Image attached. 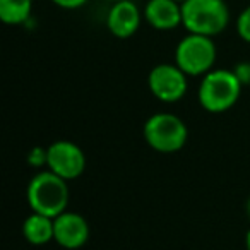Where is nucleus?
Returning <instances> with one entry per match:
<instances>
[{"instance_id": "nucleus-12", "label": "nucleus", "mask_w": 250, "mask_h": 250, "mask_svg": "<svg viewBox=\"0 0 250 250\" xmlns=\"http://www.w3.org/2000/svg\"><path fill=\"white\" fill-rule=\"evenodd\" d=\"M33 0H0V19L5 24H22L29 19Z\"/></svg>"}, {"instance_id": "nucleus-20", "label": "nucleus", "mask_w": 250, "mask_h": 250, "mask_svg": "<svg viewBox=\"0 0 250 250\" xmlns=\"http://www.w3.org/2000/svg\"><path fill=\"white\" fill-rule=\"evenodd\" d=\"M177 2H180V4H184V2H185V0H177Z\"/></svg>"}, {"instance_id": "nucleus-7", "label": "nucleus", "mask_w": 250, "mask_h": 250, "mask_svg": "<svg viewBox=\"0 0 250 250\" xmlns=\"http://www.w3.org/2000/svg\"><path fill=\"white\" fill-rule=\"evenodd\" d=\"M48 160L46 167L50 171L62 177L63 180H74L81 177L86 168V156L84 151L70 141H57L46 147Z\"/></svg>"}, {"instance_id": "nucleus-11", "label": "nucleus", "mask_w": 250, "mask_h": 250, "mask_svg": "<svg viewBox=\"0 0 250 250\" xmlns=\"http://www.w3.org/2000/svg\"><path fill=\"white\" fill-rule=\"evenodd\" d=\"M22 235L33 245H45L55 238V228H53V218L40 212H33L28 216L22 225Z\"/></svg>"}, {"instance_id": "nucleus-1", "label": "nucleus", "mask_w": 250, "mask_h": 250, "mask_svg": "<svg viewBox=\"0 0 250 250\" xmlns=\"http://www.w3.org/2000/svg\"><path fill=\"white\" fill-rule=\"evenodd\" d=\"M69 185L67 180L53 171H40L28 185V202L33 212L57 218L67 211L69 206Z\"/></svg>"}, {"instance_id": "nucleus-3", "label": "nucleus", "mask_w": 250, "mask_h": 250, "mask_svg": "<svg viewBox=\"0 0 250 250\" xmlns=\"http://www.w3.org/2000/svg\"><path fill=\"white\" fill-rule=\"evenodd\" d=\"M242 87V83L233 70H211L201 81L197 93L199 103L211 113H221L229 110L238 101Z\"/></svg>"}, {"instance_id": "nucleus-13", "label": "nucleus", "mask_w": 250, "mask_h": 250, "mask_svg": "<svg viewBox=\"0 0 250 250\" xmlns=\"http://www.w3.org/2000/svg\"><path fill=\"white\" fill-rule=\"evenodd\" d=\"M236 33L243 42L250 43V5L243 9L236 18Z\"/></svg>"}, {"instance_id": "nucleus-14", "label": "nucleus", "mask_w": 250, "mask_h": 250, "mask_svg": "<svg viewBox=\"0 0 250 250\" xmlns=\"http://www.w3.org/2000/svg\"><path fill=\"white\" fill-rule=\"evenodd\" d=\"M46 160H48V151L40 146L33 147L28 154V163L35 168H40V167H43V165H46Z\"/></svg>"}, {"instance_id": "nucleus-17", "label": "nucleus", "mask_w": 250, "mask_h": 250, "mask_svg": "<svg viewBox=\"0 0 250 250\" xmlns=\"http://www.w3.org/2000/svg\"><path fill=\"white\" fill-rule=\"evenodd\" d=\"M245 243H247V250H250V229L247 231V236H245Z\"/></svg>"}, {"instance_id": "nucleus-2", "label": "nucleus", "mask_w": 250, "mask_h": 250, "mask_svg": "<svg viewBox=\"0 0 250 250\" xmlns=\"http://www.w3.org/2000/svg\"><path fill=\"white\" fill-rule=\"evenodd\" d=\"M229 24V9L225 0H185L182 4V26L188 33L212 36Z\"/></svg>"}, {"instance_id": "nucleus-9", "label": "nucleus", "mask_w": 250, "mask_h": 250, "mask_svg": "<svg viewBox=\"0 0 250 250\" xmlns=\"http://www.w3.org/2000/svg\"><path fill=\"white\" fill-rule=\"evenodd\" d=\"M106 26L113 36L120 40L130 38L141 26V11L132 0L113 2L106 18Z\"/></svg>"}, {"instance_id": "nucleus-18", "label": "nucleus", "mask_w": 250, "mask_h": 250, "mask_svg": "<svg viewBox=\"0 0 250 250\" xmlns=\"http://www.w3.org/2000/svg\"><path fill=\"white\" fill-rule=\"evenodd\" d=\"M247 214H249V218H250V197H249V201H247Z\"/></svg>"}, {"instance_id": "nucleus-8", "label": "nucleus", "mask_w": 250, "mask_h": 250, "mask_svg": "<svg viewBox=\"0 0 250 250\" xmlns=\"http://www.w3.org/2000/svg\"><path fill=\"white\" fill-rule=\"evenodd\" d=\"M55 228V242L60 247L69 250H76L83 247L89 238V226L87 221L77 212L63 211L57 218H53Z\"/></svg>"}, {"instance_id": "nucleus-10", "label": "nucleus", "mask_w": 250, "mask_h": 250, "mask_svg": "<svg viewBox=\"0 0 250 250\" xmlns=\"http://www.w3.org/2000/svg\"><path fill=\"white\" fill-rule=\"evenodd\" d=\"M144 18L154 29L171 31L182 24V4L177 0H149Z\"/></svg>"}, {"instance_id": "nucleus-16", "label": "nucleus", "mask_w": 250, "mask_h": 250, "mask_svg": "<svg viewBox=\"0 0 250 250\" xmlns=\"http://www.w3.org/2000/svg\"><path fill=\"white\" fill-rule=\"evenodd\" d=\"M52 2L62 9H79L86 4L87 0H52Z\"/></svg>"}, {"instance_id": "nucleus-5", "label": "nucleus", "mask_w": 250, "mask_h": 250, "mask_svg": "<svg viewBox=\"0 0 250 250\" xmlns=\"http://www.w3.org/2000/svg\"><path fill=\"white\" fill-rule=\"evenodd\" d=\"M216 62V45L212 38L188 33L175 50V63L187 76H206Z\"/></svg>"}, {"instance_id": "nucleus-6", "label": "nucleus", "mask_w": 250, "mask_h": 250, "mask_svg": "<svg viewBox=\"0 0 250 250\" xmlns=\"http://www.w3.org/2000/svg\"><path fill=\"white\" fill-rule=\"evenodd\" d=\"M149 91L165 103H175L187 93V74L177 63H160L147 77Z\"/></svg>"}, {"instance_id": "nucleus-19", "label": "nucleus", "mask_w": 250, "mask_h": 250, "mask_svg": "<svg viewBox=\"0 0 250 250\" xmlns=\"http://www.w3.org/2000/svg\"><path fill=\"white\" fill-rule=\"evenodd\" d=\"M106 2H111V4H113V2H118V0H106Z\"/></svg>"}, {"instance_id": "nucleus-4", "label": "nucleus", "mask_w": 250, "mask_h": 250, "mask_svg": "<svg viewBox=\"0 0 250 250\" xmlns=\"http://www.w3.org/2000/svg\"><path fill=\"white\" fill-rule=\"evenodd\" d=\"M188 137L187 125L173 113H154L144 124V139L160 153H177Z\"/></svg>"}, {"instance_id": "nucleus-15", "label": "nucleus", "mask_w": 250, "mask_h": 250, "mask_svg": "<svg viewBox=\"0 0 250 250\" xmlns=\"http://www.w3.org/2000/svg\"><path fill=\"white\" fill-rule=\"evenodd\" d=\"M235 76L238 77V81L242 83V86H249L250 84V63L249 62H242L233 69Z\"/></svg>"}]
</instances>
